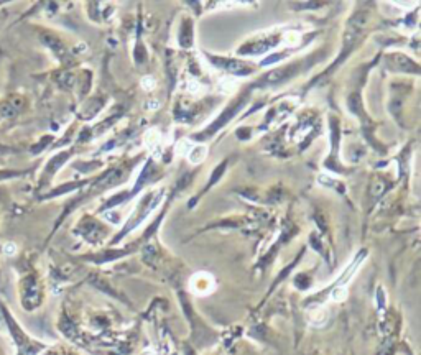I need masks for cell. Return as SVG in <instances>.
I'll return each mask as SVG.
<instances>
[{
	"label": "cell",
	"mask_w": 421,
	"mask_h": 355,
	"mask_svg": "<svg viewBox=\"0 0 421 355\" xmlns=\"http://www.w3.org/2000/svg\"><path fill=\"white\" fill-rule=\"evenodd\" d=\"M23 306L26 309H31L38 304V300H40V291H38V286H36L35 279L33 278H26L23 279Z\"/></svg>",
	"instance_id": "cell-1"
},
{
	"label": "cell",
	"mask_w": 421,
	"mask_h": 355,
	"mask_svg": "<svg viewBox=\"0 0 421 355\" xmlns=\"http://www.w3.org/2000/svg\"><path fill=\"white\" fill-rule=\"evenodd\" d=\"M191 288H193V291L198 293V294H208L209 291H212L214 289V279H212V277H209V275L199 273L191 279Z\"/></svg>",
	"instance_id": "cell-2"
},
{
	"label": "cell",
	"mask_w": 421,
	"mask_h": 355,
	"mask_svg": "<svg viewBox=\"0 0 421 355\" xmlns=\"http://www.w3.org/2000/svg\"><path fill=\"white\" fill-rule=\"evenodd\" d=\"M3 312H5V319H7V322H8V326H10V330H12L13 337H15V340H17V344H18V345H23V344L26 342L25 335L22 334V330H18V328L15 326V322H13V319L10 317V314H8L7 311H3Z\"/></svg>",
	"instance_id": "cell-3"
},
{
	"label": "cell",
	"mask_w": 421,
	"mask_h": 355,
	"mask_svg": "<svg viewBox=\"0 0 421 355\" xmlns=\"http://www.w3.org/2000/svg\"><path fill=\"white\" fill-rule=\"evenodd\" d=\"M0 112H2L3 117H13L18 112V107H13V104L10 101L8 102H3L2 107H0Z\"/></svg>",
	"instance_id": "cell-4"
},
{
	"label": "cell",
	"mask_w": 421,
	"mask_h": 355,
	"mask_svg": "<svg viewBox=\"0 0 421 355\" xmlns=\"http://www.w3.org/2000/svg\"><path fill=\"white\" fill-rule=\"evenodd\" d=\"M331 296H333V300H334V301H341V300H344V298H345V289H342V288L334 289Z\"/></svg>",
	"instance_id": "cell-5"
},
{
	"label": "cell",
	"mask_w": 421,
	"mask_h": 355,
	"mask_svg": "<svg viewBox=\"0 0 421 355\" xmlns=\"http://www.w3.org/2000/svg\"><path fill=\"white\" fill-rule=\"evenodd\" d=\"M18 175H20L18 171H0V181L8 179V178H13V176H18Z\"/></svg>",
	"instance_id": "cell-6"
}]
</instances>
